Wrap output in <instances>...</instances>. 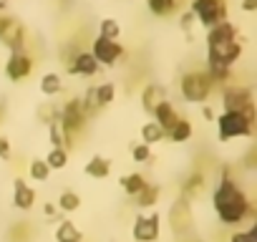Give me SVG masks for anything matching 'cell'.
Instances as JSON below:
<instances>
[{
	"instance_id": "1",
	"label": "cell",
	"mask_w": 257,
	"mask_h": 242,
	"mask_svg": "<svg viewBox=\"0 0 257 242\" xmlns=\"http://www.w3.org/2000/svg\"><path fill=\"white\" fill-rule=\"evenodd\" d=\"M232 172L234 169L229 164H222L219 167V182L212 192V207H214V212H217V217L224 227H237L247 217L254 214L247 192L242 189V184L234 179Z\"/></svg>"
},
{
	"instance_id": "2",
	"label": "cell",
	"mask_w": 257,
	"mask_h": 242,
	"mask_svg": "<svg viewBox=\"0 0 257 242\" xmlns=\"http://www.w3.org/2000/svg\"><path fill=\"white\" fill-rule=\"evenodd\" d=\"M239 58H242V41L232 21H224L207 31V63L209 66L232 68Z\"/></svg>"
},
{
	"instance_id": "3",
	"label": "cell",
	"mask_w": 257,
	"mask_h": 242,
	"mask_svg": "<svg viewBox=\"0 0 257 242\" xmlns=\"http://www.w3.org/2000/svg\"><path fill=\"white\" fill-rule=\"evenodd\" d=\"M212 81L207 76L204 68H192V71H184L182 78H179V93L187 103H207V98L212 96Z\"/></svg>"
},
{
	"instance_id": "4",
	"label": "cell",
	"mask_w": 257,
	"mask_h": 242,
	"mask_svg": "<svg viewBox=\"0 0 257 242\" xmlns=\"http://www.w3.org/2000/svg\"><path fill=\"white\" fill-rule=\"evenodd\" d=\"M222 108L224 111H237V113H244L249 121L257 118V111H254V96H252V88L244 86V83H229L222 88Z\"/></svg>"
},
{
	"instance_id": "5",
	"label": "cell",
	"mask_w": 257,
	"mask_h": 242,
	"mask_svg": "<svg viewBox=\"0 0 257 242\" xmlns=\"http://www.w3.org/2000/svg\"><path fill=\"white\" fill-rule=\"evenodd\" d=\"M214 121H217V134H219V142L252 137V132H254V121H249L244 113H237V111H222Z\"/></svg>"
},
{
	"instance_id": "6",
	"label": "cell",
	"mask_w": 257,
	"mask_h": 242,
	"mask_svg": "<svg viewBox=\"0 0 257 242\" xmlns=\"http://www.w3.org/2000/svg\"><path fill=\"white\" fill-rule=\"evenodd\" d=\"M189 13L207 31L229 21L227 18V0H189Z\"/></svg>"
},
{
	"instance_id": "7",
	"label": "cell",
	"mask_w": 257,
	"mask_h": 242,
	"mask_svg": "<svg viewBox=\"0 0 257 242\" xmlns=\"http://www.w3.org/2000/svg\"><path fill=\"white\" fill-rule=\"evenodd\" d=\"M26 26L16 16H0V43H3L11 53L26 51Z\"/></svg>"
},
{
	"instance_id": "8",
	"label": "cell",
	"mask_w": 257,
	"mask_h": 242,
	"mask_svg": "<svg viewBox=\"0 0 257 242\" xmlns=\"http://www.w3.org/2000/svg\"><path fill=\"white\" fill-rule=\"evenodd\" d=\"M194 227V212H192V202H187L184 197H177L169 207V229L177 237L189 234Z\"/></svg>"
},
{
	"instance_id": "9",
	"label": "cell",
	"mask_w": 257,
	"mask_h": 242,
	"mask_svg": "<svg viewBox=\"0 0 257 242\" xmlns=\"http://www.w3.org/2000/svg\"><path fill=\"white\" fill-rule=\"evenodd\" d=\"M91 56H93V61L98 63V66H106V68H111V66H116L118 61H121V56H123V46L118 43V41H106V38H93L91 41V51H88Z\"/></svg>"
},
{
	"instance_id": "10",
	"label": "cell",
	"mask_w": 257,
	"mask_h": 242,
	"mask_svg": "<svg viewBox=\"0 0 257 242\" xmlns=\"http://www.w3.org/2000/svg\"><path fill=\"white\" fill-rule=\"evenodd\" d=\"M33 66H36V61H33L31 53H26V51L11 53L8 61H6V76H8L13 83H21V81H26V78L33 73Z\"/></svg>"
},
{
	"instance_id": "11",
	"label": "cell",
	"mask_w": 257,
	"mask_h": 242,
	"mask_svg": "<svg viewBox=\"0 0 257 242\" xmlns=\"http://www.w3.org/2000/svg\"><path fill=\"white\" fill-rule=\"evenodd\" d=\"M159 232H162V219H159L157 212L137 217V222L132 227V234H134L137 242H154L159 237Z\"/></svg>"
},
{
	"instance_id": "12",
	"label": "cell",
	"mask_w": 257,
	"mask_h": 242,
	"mask_svg": "<svg viewBox=\"0 0 257 242\" xmlns=\"http://www.w3.org/2000/svg\"><path fill=\"white\" fill-rule=\"evenodd\" d=\"M66 71H68V76H96L98 71H101V66L93 61V56L88 53V51H78L68 63H66Z\"/></svg>"
},
{
	"instance_id": "13",
	"label": "cell",
	"mask_w": 257,
	"mask_h": 242,
	"mask_svg": "<svg viewBox=\"0 0 257 242\" xmlns=\"http://www.w3.org/2000/svg\"><path fill=\"white\" fill-rule=\"evenodd\" d=\"M184 6H189V0H147V8L152 16L157 18H169V16H179L184 11Z\"/></svg>"
},
{
	"instance_id": "14",
	"label": "cell",
	"mask_w": 257,
	"mask_h": 242,
	"mask_svg": "<svg viewBox=\"0 0 257 242\" xmlns=\"http://www.w3.org/2000/svg\"><path fill=\"white\" fill-rule=\"evenodd\" d=\"M164 101H167V88H164L162 83L152 81V83L144 86V91H142V108H144L147 113H154V108H157L159 103H164Z\"/></svg>"
},
{
	"instance_id": "15",
	"label": "cell",
	"mask_w": 257,
	"mask_h": 242,
	"mask_svg": "<svg viewBox=\"0 0 257 242\" xmlns=\"http://www.w3.org/2000/svg\"><path fill=\"white\" fill-rule=\"evenodd\" d=\"M13 204L23 212H28L36 204V189H31L26 184V179H21V177L13 179Z\"/></svg>"
},
{
	"instance_id": "16",
	"label": "cell",
	"mask_w": 257,
	"mask_h": 242,
	"mask_svg": "<svg viewBox=\"0 0 257 242\" xmlns=\"http://www.w3.org/2000/svg\"><path fill=\"white\" fill-rule=\"evenodd\" d=\"M152 116H154V121H157V124L164 129V134H167V132H169L174 124H177L179 118H182V116H179V111H177V106H174L169 98H167L164 103H159V106L154 108V113H152Z\"/></svg>"
},
{
	"instance_id": "17",
	"label": "cell",
	"mask_w": 257,
	"mask_h": 242,
	"mask_svg": "<svg viewBox=\"0 0 257 242\" xmlns=\"http://www.w3.org/2000/svg\"><path fill=\"white\" fill-rule=\"evenodd\" d=\"M204 187H207V177H204V172L194 169V172L182 182V194H179V197H184L187 202H192V199H197V197L204 192Z\"/></svg>"
},
{
	"instance_id": "18",
	"label": "cell",
	"mask_w": 257,
	"mask_h": 242,
	"mask_svg": "<svg viewBox=\"0 0 257 242\" xmlns=\"http://www.w3.org/2000/svg\"><path fill=\"white\" fill-rule=\"evenodd\" d=\"M111 159L108 157H101V154H96V157H91L88 162H86V167H83V172L88 174V177H93V179H106L108 174H111Z\"/></svg>"
},
{
	"instance_id": "19",
	"label": "cell",
	"mask_w": 257,
	"mask_h": 242,
	"mask_svg": "<svg viewBox=\"0 0 257 242\" xmlns=\"http://www.w3.org/2000/svg\"><path fill=\"white\" fill-rule=\"evenodd\" d=\"M36 118L41 121V124H53V121H61V103L56 101H41L36 106Z\"/></svg>"
},
{
	"instance_id": "20",
	"label": "cell",
	"mask_w": 257,
	"mask_h": 242,
	"mask_svg": "<svg viewBox=\"0 0 257 242\" xmlns=\"http://www.w3.org/2000/svg\"><path fill=\"white\" fill-rule=\"evenodd\" d=\"M41 93L48 98H56L58 93H63V78L56 71H48L41 76Z\"/></svg>"
},
{
	"instance_id": "21",
	"label": "cell",
	"mask_w": 257,
	"mask_h": 242,
	"mask_svg": "<svg viewBox=\"0 0 257 242\" xmlns=\"http://www.w3.org/2000/svg\"><path fill=\"white\" fill-rule=\"evenodd\" d=\"M56 239L58 242H83V232L71 219H61V224L56 227Z\"/></svg>"
},
{
	"instance_id": "22",
	"label": "cell",
	"mask_w": 257,
	"mask_h": 242,
	"mask_svg": "<svg viewBox=\"0 0 257 242\" xmlns=\"http://www.w3.org/2000/svg\"><path fill=\"white\" fill-rule=\"evenodd\" d=\"M121 187H123V192L128 194V197H137L144 187H147V177L142 174V172H132V174H123L121 177Z\"/></svg>"
},
{
	"instance_id": "23",
	"label": "cell",
	"mask_w": 257,
	"mask_h": 242,
	"mask_svg": "<svg viewBox=\"0 0 257 242\" xmlns=\"http://www.w3.org/2000/svg\"><path fill=\"white\" fill-rule=\"evenodd\" d=\"M192 134H194V129H192V124H189V121L182 116L179 121H177V124L167 132V137L174 142V144H184V142H189L192 139Z\"/></svg>"
},
{
	"instance_id": "24",
	"label": "cell",
	"mask_w": 257,
	"mask_h": 242,
	"mask_svg": "<svg viewBox=\"0 0 257 242\" xmlns=\"http://www.w3.org/2000/svg\"><path fill=\"white\" fill-rule=\"evenodd\" d=\"M93 96H96V108H98V111L106 108V106L113 101V96H116V83L103 81V83L93 86Z\"/></svg>"
},
{
	"instance_id": "25",
	"label": "cell",
	"mask_w": 257,
	"mask_h": 242,
	"mask_svg": "<svg viewBox=\"0 0 257 242\" xmlns=\"http://www.w3.org/2000/svg\"><path fill=\"white\" fill-rule=\"evenodd\" d=\"M159 197H162V187H159V184H154V182H147V187H144L134 199H137V204H139V207H144V209H147V207H154V204L159 202Z\"/></svg>"
},
{
	"instance_id": "26",
	"label": "cell",
	"mask_w": 257,
	"mask_h": 242,
	"mask_svg": "<svg viewBox=\"0 0 257 242\" xmlns=\"http://www.w3.org/2000/svg\"><path fill=\"white\" fill-rule=\"evenodd\" d=\"M164 129L157 124V121H147V124L142 127V144H147V147H154V144H159V142H164Z\"/></svg>"
},
{
	"instance_id": "27",
	"label": "cell",
	"mask_w": 257,
	"mask_h": 242,
	"mask_svg": "<svg viewBox=\"0 0 257 242\" xmlns=\"http://www.w3.org/2000/svg\"><path fill=\"white\" fill-rule=\"evenodd\" d=\"M98 38L106 41H118L121 38V26L116 18H101L98 21Z\"/></svg>"
},
{
	"instance_id": "28",
	"label": "cell",
	"mask_w": 257,
	"mask_h": 242,
	"mask_svg": "<svg viewBox=\"0 0 257 242\" xmlns=\"http://www.w3.org/2000/svg\"><path fill=\"white\" fill-rule=\"evenodd\" d=\"M31 237H33V227L28 224V219L16 222V227H11V232H8L11 242H31Z\"/></svg>"
},
{
	"instance_id": "29",
	"label": "cell",
	"mask_w": 257,
	"mask_h": 242,
	"mask_svg": "<svg viewBox=\"0 0 257 242\" xmlns=\"http://www.w3.org/2000/svg\"><path fill=\"white\" fill-rule=\"evenodd\" d=\"M43 162L48 164L51 172H53V169H56V172H58V169H66V167H68V152H66V149H51Z\"/></svg>"
},
{
	"instance_id": "30",
	"label": "cell",
	"mask_w": 257,
	"mask_h": 242,
	"mask_svg": "<svg viewBox=\"0 0 257 242\" xmlns=\"http://www.w3.org/2000/svg\"><path fill=\"white\" fill-rule=\"evenodd\" d=\"M56 207L63 209V212H76V209L81 207V197H78L73 189H63L61 197H58V204H56Z\"/></svg>"
},
{
	"instance_id": "31",
	"label": "cell",
	"mask_w": 257,
	"mask_h": 242,
	"mask_svg": "<svg viewBox=\"0 0 257 242\" xmlns=\"http://www.w3.org/2000/svg\"><path fill=\"white\" fill-rule=\"evenodd\" d=\"M28 174H31V179H36V182H46L48 177H51V169H48V164L43 162V159H33L31 164H28Z\"/></svg>"
},
{
	"instance_id": "32",
	"label": "cell",
	"mask_w": 257,
	"mask_h": 242,
	"mask_svg": "<svg viewBox=\"0 0 257 242\" xmlns=\"http://www.w3.org/2000/svg\"><path fill=\"white\" fill-rule=\"evenodd\" d=\"M48 142H51V149H66V134L58 121L48 124Z\"/></svg>"
},
{
	"instance_id": "33",
	"label": "cell",
	"mask_w": 257,
	"mask_h": 242,
	"mask_svg": "<svg viewBox=\"0 0 257 242\" xmlns=\"http://www.w3.org/2000/svg\"><path fill=\"white\" fill-rule=\"evenodd\" d=\"M132 159L134 162H139V164H149L154 157H152V147H147V144H134L132 147Z\"/></svg>"
},
{
	"instance_id": "34",
	"label": "cell",
	"mask_w": 257,
	"mask_h": 242,
	"mask_svg": "<svg viewBox=\"0 0 257 242\" xmlns=\"http://www.w3.org/2000/svg\"><path fill=\"white\" fill-rule=\"evenodd\" d=\"M229 242H257V227L249 224L247 229H239L229 237Z\"/></svg>"
},
{
	"instance_id": "35",
	"label": "cell",
	"mask_w": 257,
	"mask_h": 242,
	"mask_svg": "<svg viewBox=\"0 0 257 242\" xmlns=\"http://www.w3.org/2000/svg\"><path fill=\"white\" fill-rule=\"evenodd\" d=\"M197 23V18L189 13V11H184V13H179V28L187 33V36H192V26Z\"/></svg>"
},
{
	"instance_id": "36",
	"label": "cell",
	"mask_w": 257,
	"mask_h": 242,
	"mask_svg": "<svg viewBox=\"0 0 257 242\" xmlns=\"http://www.w3.org/2000/svg\"><path fill=\"white\" fill-rule=\"evenodd\" d=\"M0 159H11V142L0 134Z\"/></svg>"
},
{
	"instance_id": "37",
	"label": "cell",
	"mask_w": 257,
	"mask_h": 242,
	"mask_svg": "<svg viewBox=\"0 0 257 242\" xmlns=\"http://www.w3.org/2000/svg\"><path fill=\"white\" fill-rule=\"evenodd\" d=\"M239 8L244 13H254L257 11V0H239Z\"/></svg>"
},
{
	"instance_id": "38",
	"label": "cell",
	"mask_w": 257,
	"mask_h": 242,
	"mask_svg": "<svg viewBox=\"0 0 257 242\" xmlns=\"http://www.w3.org/2000/svg\"><path fill=\"white\" fill-rule=\"evenodd\" d=\"M202 116H204L207 121H214V118H217L214 108H212V106H207V103H202Z\"/></svg>"
},
{
	"instance_id": "39",
	"label": "cell",
	"mask_w": 257,
	"mask_h": 242,
	"mask_svg": "<svg viewBox=\"0 0 257 242\" xmlns=\"http://www.w3.org/2000/svg\"><path fill=\"white\" fill-rule=\"evenodd\" d=\"M6 116H8V103H6V98H0V127L6 124Z\"/></svg>"
},
{
	"instance_id": "40",
	"label": "cell",
	"mask_w": 257,
	"mask_h": 242,
	"mask_svg": "<svg viewBox=\"0 0 257 242\" xmlns=\"http://www.w3.org/2000/svg\"><path fill=\"white\" fill-rule=\"evenodd\" d=\"M43 212H46L48 217H53V214H56V204H51V202H48V204L43 207Z\"/></svg>"
},
{
	"instance_id": "41",
	"label": "cell",
	"mask_w": 257,
	"mask_h": 242,
	"mask_svg": "<svg viewBox=\"0 0 257 242\" xmlns=\"http://www.w3.org/2000/svg\"><path fill=\"white\" fill-rule=\"evenodd\" d=\"M8 3H11V0H0V16H3V11L8 8Z\"/></svg>"
}]
</instances>
